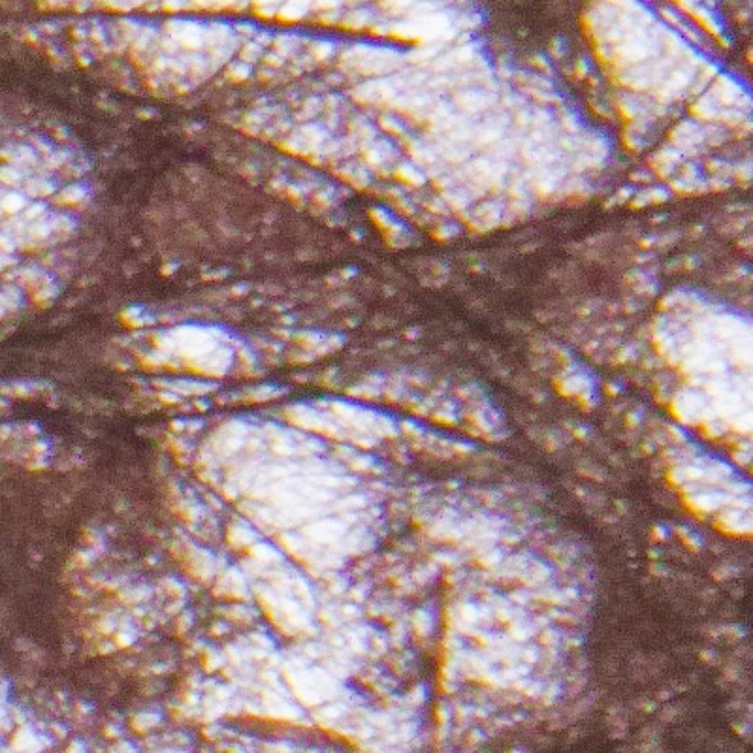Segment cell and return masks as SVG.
<instances>
[{"label": "cell", "instance_id": "4", "mask_svg": "<svg viewBox=\"0 0 753 753\" xmlns=\"http://www.w3.org/2000/svg\"><path fill=\"white\" fill-rule=\"evenodd\" d=\"M612 108L616 109V115L620 113L625 121L633 122L640 119V117L653 115L658 106L651 100L650 95H637V93H631V91L620 89L614 95V106Z\"/></svg>", "mask_w": 753, "mask_h": 753}, {"label": "cell", "instance_id": "2", "mask_svg": "<svg viewBox=\"0 0 753 753\" xmlns=\"http://www.w3.org/2000/svg\"><path fill=\"white\" fill-rule=\"evenodd\" d=\"M505 217V200L497 198H484L481 202H476L465 217H462L467 223L469 228L476 232L494 230L503 224Z\"/></svg>", "mask_w": 753, "mask_h": 753}, {"label": "cell", "instance_id": "3", "mask_svg": "<svg viewBox=\"0 0 753 753\" xmlns=\"http://www.w3.org/2000/svg\"><path fill=\"white\" fill-rule=\"evenodd\" d=\"M669 143L685 156L699 155L703 145H706L705 140V127L700 122L693 121V119H684L674 124V129L671 130V138H669Z\"/></svg>", "mask_w": 753, "mask_h": 753}, {"label": "cell", "instance_id": "6", "mask_svg": "<svg viewBox=\"0 0 753 753\" xmlns=\"http://www.w3.org/2000/svg\"><path fill=\"white\" fill-rule=\"evenodd\" d=\"M398 176L403 177V179H407L405 183L414 187V189L422 187V185L426 183V179H428V177L424 176V171H422L418 166H414L413 162L400 164V174H398Z\"/></svg>", "mask_w": 753, "mask_h": 753}, {"label": "cell", "instance_id": "1", "mask_svg": "<svg viewBox=\"0 0 753 753\" xmlns=\"http://www.w3.org/2000/svg\"><path fill=\"white\" fill-rule=\"evenodd\" d=\"M705 95L716 104V108L719 111L723 109H738V111H744V113H750L752 109V98H750V93L746 89L740 85V82L736 77L729 74H721L719 72L714 82L708 85V89L705 91ZM718 119V117H716Z\"/></svg>", "mask_w": 753, "mask_h": 753}, {"label": "cell", "instance_id": "5", "mask_svg": "<svg viewBox=\"0 0 753 753\" xmlns=\"http://www.w3.org/2000/svg\"><path fill=\"white\" fill-rule=\"evenodd\" d=\"M682 162H684V155L676 147H672L671 143L663 145L661 149L656 151L650 156L651 170L656 171L659 177H663V179L674 176L678 171L680 166H682Z\"/></svg>", "mask_w": 753, "mask_h": 753}]
</instances>
